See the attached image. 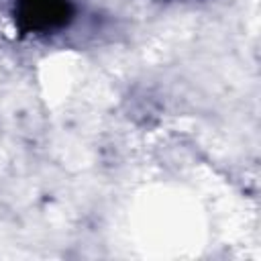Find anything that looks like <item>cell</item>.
<instances>
[{
  "label": "cell",
  "instance_id": "cell-1",
  "mask_svg": "<svg viewBox=\"0 0 261 261\" xmlns=\"http://www.w3.org/2000/svg\"><path fill=\"white\" fill-rule=\"evenodd\" d=\"M14 24L22 35H49L73 20L71 0H14Z\"/></svg>",
  "mask_w": 261,
  "mask_h": 261
}]
</instances>
